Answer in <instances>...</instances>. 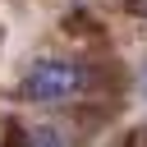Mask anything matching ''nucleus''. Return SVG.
Masks as SVG:
<instances>
[{
	"label": "nucleus",
	"instance_id": "1",
	"mask_svg": "<svg viewBox=\"0 0 147 147\" xmlns=\"http://www.w3.org/2000/svg\"><path fill=\"white\" fill-rule=\"evenodd\" d=\"M83 83H87V74L78 64H69V60H37L23 74L18 92H23V101H64V96L83 92Z\"/></svg>",
	"mask_w": 147,
	"mask_h": 147
},
{
	"label": "nucleus",
	"instance_id": "2",
	"mask_svg": "<svg viewBox=\"0 0 147 147\" xmlns=\"http://www.w3.org/2000/svg\"><path fill=\"white\" fill-rule=\"evenodd\" d=\"M23 138H28V147H64L60 129H51V124H37V129H28Z\"/></svg>",
	"mask_w": 147,
	"mask_h": 147
},
{
	"label": "nucleus",
	"instance_id": "3",
	"mask_svg": "<svg viewBox=\"0 0 147 147\" xmlns=\"http://www.w3.org/2000/svg\"><path fill=\"white\" fill-rule=\"evenodd\" d=\"M129 9L133 14H147V0H129Z\"/></svg>",
	"mask_w": 147,
	"mask_h": 147
},
{
	"label": "nucleus",
	"instance_id": "4",
	"mask_svg": "<svg viewBox=\"0 0 147 147\" xmlns=\"http://www.w3.org/2000/svg\"><path fill=\"white\" fill-rule=\"evenodd\" d=\"M142 87H147V74H142Z\"/></svg>",
	"mask_w": 147,
	"mask_h": 147
}]
</instances>
